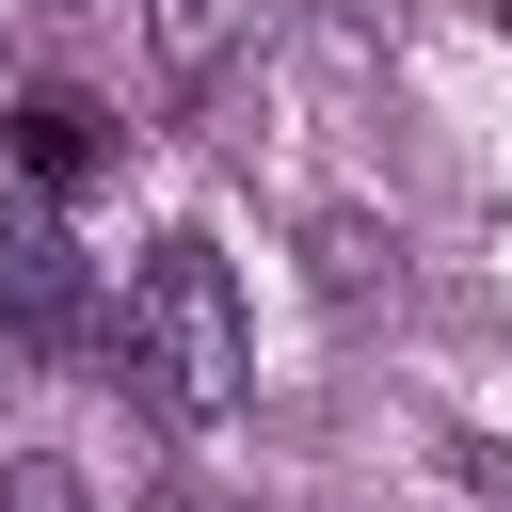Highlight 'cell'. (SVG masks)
I'll use <instances>...</instances> for the list:
<instances>
[{"label": "cell", "mask_w": 512, "mask_h": 512, "mask_svg": "<svg viewBox=\"0 0 512 512\" xmlns=\"http://www.w3.org/2000/svg\"><path fill=\"white\" fill-rule=\"evenodd\" d=\"M16 160H32L48 192H64V176H96V112H80V96H32V112H16Z\"/></svg>", "instance_id": "3957f363"}, {"label": "cell", "mask_w": 512, "mask_h": 512, "mask_svg": "<svg viewBox=\"0 0 512 512\" xmlns=\"http://www.w3.org/2000/svg\"><path fill=\"white\" fill-rule=\"evenodd\" d=\"M496 32H512V0H496Z\"/></svg>", "instance_id": "ba28073f"}, {"label": "cell", "mask_w": 512, "mask_h": 512, "mask_svg": "<svg viewBox=\"0 0 512 512\" xmlns=\"http://www.w3.org/2000/svg\"><path fill=\"white\" fill-rule=\"evenodd\" d=\"M0 368H16V320H0Z\"/></svg>", "instance_id": "52a82bcc"}, {"label": "cell", "mask_w": 512, "mask_h": 512, "mask_svg": "<svg viewBox=\"0 0 512 512\" xmlns=\"http://www.w3.org/2000/svg\"><path fill=\"white\" fill-rule=\"evenodd\" d=\"M0 320L48 336V352L96 336V288H80V256H64V224H16V256H0Z\"/></svg>", "instance_id": "7a4b0ae2"}, {"label": "cell", "mask_w": 512, "mask_h": 512, "mask_svg": "<svg viewBox=\"0 0 512 512\" xmlns=\"http://www.w3.org/2000/svg\"><path fill=\"white\" fill-rule=\"evenodd\" d=\"M112 352H128V384H160V416H240V384H256V304H240L224 240H192V224L144 240Z\"/></svg>", "instance_id": "6da1fadb"}, {"label": "cell", "mask_w": 512, "mask_h": 512, "mask_svg": "<svg viewBox=\"0 0 512 512\" xmlns=\"http://www.w3.org/2000/svg\"><path fill=\"white\" fill-rule=\"evenodd\" d=\"M160 512H224V496H160Z\"/></svg>", "instance_id": "8992f818"}, {"label": "cell", "mask_w": 512, "mask_h": 512, "mask_svg": "<svg viewBox=\"0 0 512 512\" xmlns=\"http://www.w3.org/2000/svg\"><path fill=\"white\" fill-rule=\"evenodd\" d=\"M240 16H256V0H160V64H176V80H208V64L240 48Z\"/></svg>", "instance_id": "277c9868"}, {"label": "cell", "mask_w": 512, "mask_h": 512, "mask_svg": "<svg viewBox=\"0 0 512 512\" xmlns=\"http://www.w3.org/2000/svg\"><path fill=\"white\" fill-rule=\"evenodd\" d=\"M0 512H80V480H64L48 448H32V464H0Z\"/></svg>", "instance_id": "5b68a950"}]
</instances>
